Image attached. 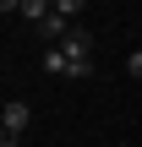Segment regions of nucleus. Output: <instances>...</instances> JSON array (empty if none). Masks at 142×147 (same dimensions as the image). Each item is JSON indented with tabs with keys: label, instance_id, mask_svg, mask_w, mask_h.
<instances>
[{
	"label": "nucleus",
	"instance_id": "f03ea898",
	"mask_svg": "<svg viewBox=\"0 0 142 147\" xmlns=\"http://www.w3.org/2000/svg\"><path fill=\"white\" fill-rule=\"evenodd\" d=\"M0 125H5V136H22V131L33 125V109H27L22 98H11V104L0 109Z\"/></svg>",
	"mask_w": 142,
	"mask_h": 147
},
{
	"label": "nucleus",
	"instance_id": "f257e3e1",
	"mask_svg": "<svg viewBox=\"0 0 142 147\" xmlns=\"http://www.w3.org/2000/svg\"><path fill=\"white\" fill-rule=\"evenodd\" d=\"M66 60H71V76H93V33L88 27H71V38L60 44Z\"/></svg>",
	"mask_w": 142,
	"mask_h": 147
},
{
	"label": "nucleus",
	"instance_id": "39448f33",
	"mask_svg": "<svg viewBox=\"0 0 142 147\" xmlns=\"http://www.w3.org/2000/svg\"><path fill=\"white\" fill-rule=\"evenodd\" d=\"M126 71H131V76H137V82H142V49H137V55H131V60H126Z\"/></svg>",
	"mask_w": 142,
	"mask_h": 147
},
{
	"label": "nucleus",
	"instance_id": "7ed1b4c3",
	"mask_svg": "<svg viewBox=\"0 0 142 147\" xmlns=\"http://www.w3.org/2000/svg\"><path fill=\"white\" fill-rule=\"evenodd\" d=\"M0 11H5V16H27V22H38V27H44L55 5H44V0H5Z\"/></svg>",
	"mask_w": 142,
	"mask_h": 147
},
{
	"label": "nucleus",
	"instance_id": "20e7f679",
	"mask_svg": "<svg viewBox=\"0 0 142 147\" xmlns=\"http://www.w3.org/2000/svg\"><path fill=\"white\" fill-rule=\"evenodd\" d=\"M44 76H71V60H66V49H44Z\"/></svg>",
	"mask_w": 142,
	"mask_h": 147
},
{
	"label": "nucleus",
	"instance_id": "0eeeda50",
	"mask_svg": "<svg viewBox=\"0 0 142 147\" xmlns=\"http://www.w3.org/2000/svg\"><path fill=\"white\" fill-rule=\"evenodd\" d=\"M115 147H131V142H115Z\"/></svg>",
	"mask_w": 142,
	"mask_h": 147
},
{
	"label": "nucleus",
	"instance_id": "423d86ee",
	"mask_svg": "<svg viewBox=\"0 0 142 147\" xmlns=\"http://www.w3.org/2000/svg\"><path fill=\"white\" fill-rule=\"evenodd\" d=\"M0 147H22V136H5V142H0Z\"/></svg>",
	"mask_w": 142,
	"mask_h": 147
}]
</instances>
